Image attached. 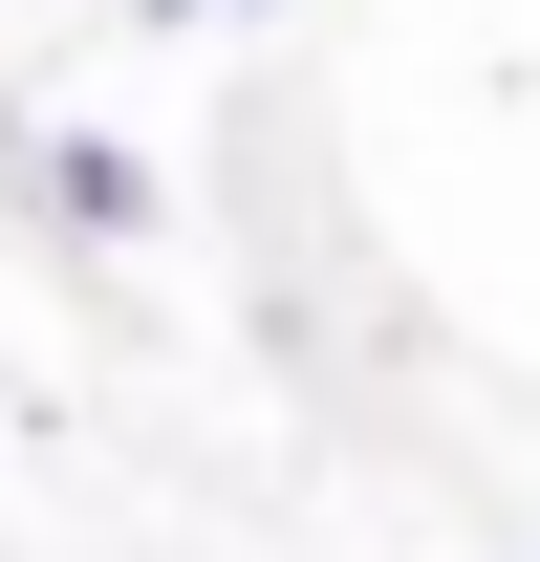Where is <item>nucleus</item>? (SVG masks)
I'll list each match as a JSON object with an SVG mask.
<instances>
[{
    "label": "nucleus",
    "mask_w": 540,
    "mask_h": 562,
    "mask_svg": "<svg viewBox=\"0 0 540 562\" xmlns=\"http://www.w3.org/2000/svg\"><path fill=\"white\" fill-rule=\"evenodd\" d=\"M0 151H22V195L66 238H151V151H109V131H0Z\"/></svg>",
    "instance_id": "f257e3e1"
},
{
    "label": "nucleus",
    "mask_w": 540,
    "mask_h": 562,
    "mask_svg": "<svg viewBox=\"0 0 540 562\" xmlns=\"http://www.w3.org/2000/svg\"><path fill=\"white\" fill-rule=\"evenodd\" d=\"M131 22H260V0H131Z\"/></svg>",
    "instance_id": "f03ea898"
}]
</instances>
